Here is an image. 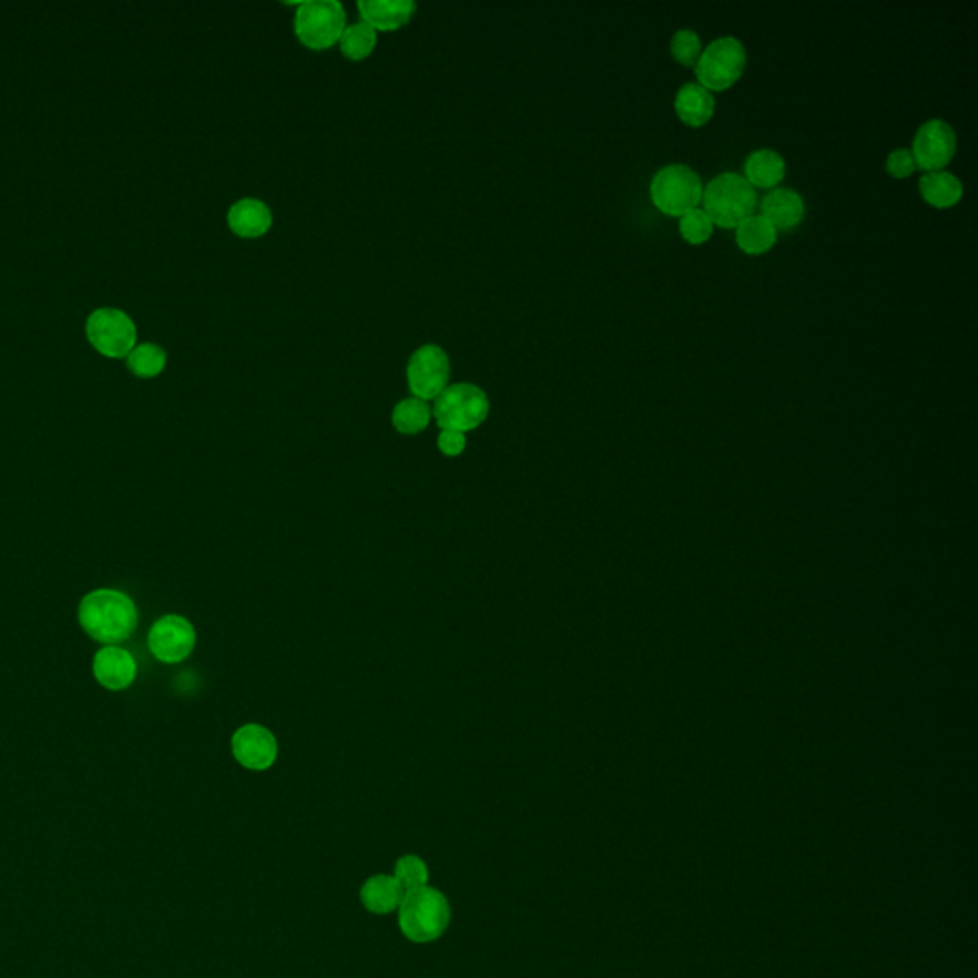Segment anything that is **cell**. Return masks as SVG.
<instances>
[{
    "label": "cell",
    "instance_id": "d4e9b609",
    "mask_svg": "<svg viewBox=\"0 0 978 978\" xmlns=\"http://www.w3.org/2000/svg\"><path fill=\"white\" fill-rule=\"evenodd\" d=\"M715 224L711 222L707 213L702 207L692 208L689 213H684L679 221V230L684 237V242L690 245H703L713 235Z\"/></svg>",
    "mask_w": 978,
    "mask_h": 978
},
{
    "label": "cell",
    "instance_id": "f1b7e54d",
    "mask_svg": "<svg viewBox=\"0 0 978 978\" xmlns=\"http://www.w3.org/2000/svg\"><path fill=\"white\" fill-rule=\"evenodd\" d=\"M467 448V436L465 432H457V430H441L440 436H438V449H440L441 454L446 455V457H457V455H461Z\"/></svg>",
    "mask_w": 978,
    "mask_h": 978
},
{
    "label": "cell",
    "instance_id": "277c9868",
    "mask_svg": "<svg viewBox=\"0 0 978 978\" xmlns=\"http://www.w3.org/2000/svg\"><path fill=\"white\" fill-rule=\"evenodd\" d=\"M432 415L441 430L469 432L488 419V394L472 383L449 385L436 398Z\"/></svg>",
    "mask_w": 978,
    "mask_h": 978
},
{
    "label": "cell",
    "instance_id": "3957f363",
    "mask_svg": "<svg viewBox=\"0 0 978 978\" xmlns=\"http://www.w3.org/2000/svg\"><path fill=\"white\" fill-rule=\"evenodd\" d=\"M451 921L448 898L430 887L409 890L400 904L401 933L414 943L440 938Z\"/></svg>",
    "mask_w": 978,
    "mask_h": 978
},
{
    "label": "cell",
    "instance_id": "44dd1931",
    "mask_svg": "<svg viewBox=\"0 0 978 978\" xmlns=\"http://www.w3.org/2000/svg\"><path fill=\"white\" fill-rule=\"evenodd\" d=\"M404 889L390 875H375L361 889V903L373 914H390L404 900Z\"/></svg>",
    "mask_w": 978,
    "mask_h": 978
},
{
    "label": "cell",
    "instance_id": "4fadbf2b",
    "mask_svg": "<svg viewBox=\"0 0 978 978\" xmlns=\"http://www.w3.org/2000/svg\"><path fill=\"white\" fill-rule=\"evenodd\" d=\"M96 681L108 690H124L136 679V662L126 650L119 646H105L98 652L92 663Z\"/></svg>",
    "mask_w": 978,
    "mask_h": 978
},
{
    "label": "cell",
    "instance_id": "484cf974",
    "mask_svg": "<svg viewBox=\"0 0 978 978\" xmlns=\"http://www.w3.org/2000/svg\"><path fill=\"white\" fill-rule=\"evenodd\" d=\"M394 879L398 882L404 893L420 889L428 882L427 864L420 860L419 856H401L400 860L396 862Z\"/></svg>",
    "mask_w": 978,
    "mask_h": 978
},
{
    "label": "cell",
    "instance_id": "d6986e66",
    "mask_svg": "<svg viewBox=\"0 0 978 978\" xmlns=\"http://www.w3.org/2000/svg\"><path fill=\"white\" fill-rule=\"evenodd\" d=\"M919 193L929 205L937 208L954 207L964 197V184L948 171L925 173L919 179Z\"/></svg>",
    "mask_w": 978,
    "mask_h": 978
},
{
    "label": "cell",
    "instance_id": "2e32d148",
    "mask_svg": "<svg viewBox=\"0 0 978 978\" xmlns=\"http://www.w3.org/2000/svg\"><path fill=\"white\" fill-rule=\"evenodd\" d=\"M359 16L377 31H396L411 20L414 0H358Z\"/></svg>",
    "mask_w": 978,
    "mask_h": 978
},
{
    "label": "cell",
    "instance_id": "7402d4cb",
    "mask_svg": "<svg viewBox=\"0 0 978 978\" xmlns=\"http://www.w3.org/2000/svg\"><path fill=\"white\" fill-rule=\"evenodd\" d=\"M432 409L427 401L419 398H406L398 401L393 409V425L398 432L406 436L419 435L430 425Z\"/></svg>",
    "mask_w": 978,
    "mask_h": 978
},
{
    "label": "cell",
    "instance_id": "ac0fdd59",
    "mask_svg": "<svg viewBox=\"0 0 978 978\" xmlns=\"http://www.w3.org/2000/svg\"><path fill=\"white\" fill-rule=\"evenodd\" d=\"M786 176V161L774 150L763 147L750 153V157L745 159L744 179L752 184L753 187H771L778 186L780 182Z\"/></svg>",
    "mask_w": 978,
    "mask_h": 978
},
{
    "label": "cell",
    "instance_id": "4316f807",
    "mask_svg": "<svg viewBox=\"0 0 978 978\" xmlns=\"http://www.w3.org/2000/svg\"><path fill=\"white\" fill-rule=\"evenodd\" d=\"M702 39L694 29H679L671 39V54L681 65H696L702 55Z\"/></svg>",
    "mask_w": 978,
    "mask_h": 978
},
{
    "label": "cell",
    "instance_id": "9a60e30c",
    "mask_svg": "<svg viewBox=\"0 0 978 978\" xmlns=\"http://www.w3.org/2000/svg\"><path fill=\"white\" fill-rule=\"evenodd\" d=\"M272 222H274L272 208L263 200H256V197H243V200L235 201L227 211V226L235 235L245 237V240L268 234Z\"/></svg>",
    "mask_w": 978,
    "mask_h": 978
},
{
    "label": "cell",
    "instance_id": "ffe728a7",
    "mask_svg": "<svg viewBox=\"0 0 978 978\" xmlns=\"http://www.w3.org/2000/svg\"><path fill=\"white\" fill-rule=\"evenodd\" d=\"M778 240L776 227L763 214H752L736 226L737 247L747 255H763L774 247Z\"/></svg>",
    "mask_w": 978,
    "mask_h": 978
},
{
    "label": "cell",
    "instance_id": "9c48e42d",
    "mask_svg": "<svg viewBox=\"0 0 978 978\" xmlns=\"http://www.w3.org/2000/svg\"><path fill=\"white\" fill-rule=\"evenodd\" d=\"M86 335L98 350L108 356H124L136 346V324L119 308L102 306L86 319Z\"/></svg>",
    "mask_w": 978,
    "mask_h": 978
},
{
    "label": "cell",
    "instance_id": "30bf717a",
    "mask_svg": "<svg viewBox=\"0 0 978 978\" xmlns=\"http://www.w3.org/2000/svg\"><path fill=\"white\" fill-rule=\"evenodd\" d=\"M958 139L950 123L943 119H929L917 129L911 144L916 165L925 173H935L950 163L956 155Z\"/></svg>",
    "mask_w": 978,
    "mask_h": 978
},
{
    "label": "cell",
    "instance_id": "5bb4252c",
    "mask_svg": "<svg viewBox=\"0 0 978 978\" xmlns=\"http://www.w3.org/2000/svg\"><path fill=\"white\" fill-rule=\"evenodd\" d=\"M761 214L776 227V232H789L805 218V201L792 187H774L761 201Z\"/></svg>",
    "mask_w": 978,
    "mask_h": 978
},
{
    "label": "cell",
    "instance_id": "603a6c76",
    "mask_svg": "<svg viewBox=\"0 0 978 978\" xmlns=\"http://www.w3.org/2000/svg\"><path fill=\"white\" fill-rule=\"evenodd\" d=\"M340 52L354 62L366 60L377 47V29H373L366 21H356L346 26L343 35L338 39Z\"/></svg>",
    "mask_w": 978,
    "mask_h": 978
},
{
    "label": "cell",
    "instance_id": "e0dca14e",
    "mask_svg": "<svg viewBox=\"0 0 978 978\" xmlns=\"http://www.w3.org/2000/svg\"><path fill=\"white\" fill-rule=\"evenodd\" d=\"M675 111L682 123L703 126L715 115V98L702 84H682L675 98Z\"/></svg>",
    "mask_w": 978,
    "mask_h": 978
},
{
    "label": "cell",
    "instance_id": "8992f818",
    "mask_svg": "<svg viewBox=\"0 0 978 978\" xmlns=\"http://www.w3.org/2000/svg\"><path fill=\"white\" fill-rule=\"evenodd\" d=\"M293 26L306 49H332L345 31L346 10L338 0H304L298 2Z\"/></svg>",
    "mask_w": 978,
    "mask_h": 978
},
{
    "label": "cell",
    "instance_id": "7c38bea8",
    "mask_svg": "<svg viewBox=\"0 0 978 978\" xmlns=\"http://www.w3.org/2000/svg\"><path fill=\"white\" fill-rule=\"evenodd\" d=\"M232 752L248 771H266L276 763V737L261 724H245L232 737Z\"/></svg>",
    "mask_w": 978,
    "mask_h": 978
},
{
    "label": "cell",
    "instance_id": "8fae6325",
    "mask_svg": "<svg viewBox=\"0 0 978 978\" xmlns=\"http://www.w3.org/2000/svg\"><path fill=\"white\" fill-rule=\"evenodd\" d=\"M147 646L159 662H184L195 646V629L180 615H165L150 629Z\"/></svg>",
    "mask_w": 978,
    "mask_h": 978
},
{
    "label": "cell",
    "instance_id": "7a4b0ae2",
    "mask_svg": "<svg viewBox=\"0 0 978 978\" xmlns=\"http://www.w3.org/2000/svg\"><path fill=\"white\" fill-rule=\"evenodd\" d=\"M755 187L736 173H721L703 190V211L715 226L736 227L757 207Z\"/></svg>",
    "mask_w": 978,
    "mask_h": 978
},
{
    "label": "cell",
    "instance_id": "ba28073f",
    "mask_svg": "<svg viewBox=\"0 0 978 978\" xmlns=\"http://www.w3.org/2000/svg\"><path fill=\"white\" fill-rule=\"evenodd\" d=\"M407 385L415 398L436 400L449 386L451 361L448 352L438 345L417 348L407 364Z\"/></svg>",
    "mask_w": 978,
    "mask_h": 978
},
{
    "label": "cell",
    "instance_id": "83f0119b",
    "mask_svg": "<svg viewBox=\"0 0 978 978\" xmlns=\"http://www.w3.org/2000/svg\"><path fill=\"white\" fill-rule=\"evenodd\" d=\"M885 169L895 179H908L909 174L916 173V159H914L909 150L898 147L895 152L889 153Z\"/></svg>",
    "mask_w": 978,
    "mask_h": 978
},
{
    "label": "cell",
    "instance_id": "6da1fadb",
    "mask_svg": "<svg viewBox=\"0 0 978 978\" xmlns=\"http://www.w3.org/2000/svg\"><path fill=\"white\" fill-rule=\"evenodd\" d=\"M79 623L98 642L115 644L134 633L139 610L126 594L100 589L86 594L79 607Z\"/></svg>",
    "mask_w": 978,
    "mask_h": 978
},
{
    "label": "cell",
    "instance_id": "cb8c5ba5",
    "mask_svg": "<svg viewBox=\"0 0 978 978\" xmlns=\"http://www.w3.org/2000/svg\"><path fill=\"white\" fill-rule=\"evenodd\" d=\"M126 364L139 377H155L165 369V348L155 343H142L126 354Z\"/></svg>",
    "mask_w": 978,
    "mask_h": 978
},
{
    "label": "cell",
    "instance_id": "52a82bcc",
    "mask_svg": "<svg viewBox=\"0 0 978 978\" xmlns=\"http://www.w3.org/2000/svg\"><path fill=\"white\" fill-rule=\"evenodd\" d=\"M747 65V50L736 37H721L710 42L697 58V84L710 92L731 89L740 81Z\"/></svg>",
    "mask_w": 978,
    "mask_h": 978
},
{
    "label": "cell",
    "instance_id": "5b68a950",
    "mask_svg": "<svg viewBox=\"0 0 978 978\" xmlns=\"http://www.w3.org/2000/svg\"><path fill=\"white\" fill-rule=\"evenodd\" d=\"M652 203L668 216H679L700 207L703 197V184L700 174L689 165L673 163L663 166L650 184Z\"/></svg>",
    "mask_w": 978,
    "mask_h": 978
}]
</instances>
